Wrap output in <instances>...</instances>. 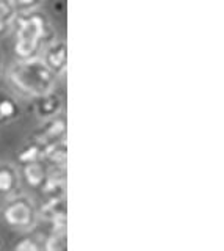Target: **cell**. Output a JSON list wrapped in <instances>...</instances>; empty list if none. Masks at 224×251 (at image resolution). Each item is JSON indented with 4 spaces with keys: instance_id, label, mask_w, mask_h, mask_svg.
Instances as JSON below:
<instances>
[{
    "instance_id": "1",
    "label": "cell",
    "mask_w": 224,
    "mask_h": 251,
    "mask_svg": "<svg viewBox=\"0 0 224 251\" xmlns=\"http://www.w3.org/2000/svg\"><path fill=\"white\" fill-rule=\"evenodd\" d=\"M14 55L19 60L35 58L47 30V21L35 11H22L14 18Z\"/></svg>"
},
{
    "instance_id": "2",
    "label": "cell",
    "mask_w": 224,
    "mask_h": 251,
    "mask_svg": "<svg viewBox=\"0 0 224 251\" xmlns=\"http://www.w3.org/2000/svg\"><path fill=\"white\" fill-rule=\"evenodd\" d=\"M10 82L16 90L40 98L52 91L55 85V74L45 66L44 61L28 58L10 69Z\"/></svg>"
},
{
    "instance_id": "3",
    "label": "cell",
    "mask_w": 224,
    "mask_h": 251,
    "mask_svg": "<svg viewBox=\"0 0 224 251\" xmlns=\"http://www.w3.org/2000/svg\"><path fill=\"white\" fill-rule=\"evenodd\" d=\"M2 217L5 223L11 227L28 229V227H33L36 222V210L27 198H16L3 207Z\"/></svg>"
},
{
    "instance_id": "4",
    "label": "cell",
    "mask_w": 224,
    "mask_h": 251,
    "mask_svg": "<svg viewBox=\"0 0 224 251\" xmlns=\"http://www.w3.org/2000/svg\"><path fill=\"white\" fill-rule=\"evenodd\" d=\"M65 135H66V118L65 115L57 113L40 130V133L36 135V140L41 141L44 146H49L52 143H55V141L65 140Z\"/></svg>"
},
{
    "instance_id": "5",
    "label": "cell",
    "mask_w": 224,
    "mask_h": 251,
    "mask_svg": "<svg viewBox=\"0 0 224 251\" xmlns=\"http://www.w3.org/2000/svg\"><path fill=\"white\" fill-rule=\"evenodd\" d=\"M45 66H47L53 74H61L67 66V46L65 41H55L47 47L44 52Z\"/></svg>"
},
{
    "instance_id": "6",
    "label": "cell",
    "mask_w": 224,
    "mask_h": 251,
    "mask_svg": "<svg viewBox=\"0 0 224 251\" xmlns=\"http://www.w3.org/2000/svg\"><path fill=\"white\" fill-rule=\"evenodd\" d=\"M47 173H49L47 167H45L43 159L22 163L21 175L24 177L25 184L32 188H41L45 182V179H47Z\"/></svg>"
},
{
    "instance_id": "7",
    "label": "cell",
    "mask_w": 224,
    "mask_h": 251,
    "mask_svg": "<svg viewBox=\"0 0 224 251\" xmlns=\"http://www.w3.org/2000/svg\"><path fill=\"white\" fill-rule=\"evenodd\" d=\"M60 110H61V99L58 94H53L52 91L40 96V99L36 102V112L41 118H52L57 113H60Z\"/></svg>"
},
{
    "instance_id": "8",
    "label": "cell",
    "mask_w": 224,
    "mask_h": 251,
    "mask_svg": "<svg viewBox=\"0 0 224 251\" xmlns=\"http://www.w3.org/2000/svg\"><path fill=\"white\" fill-rule=\"evenodd\" d=\"M44 159L53 163L55 167H65L67 160V148H66L65 140H60L49 146H45Z\"/></svg>"
},
{
    "instance_id": "9",
    "label": "cell",
    "mask_w": 224,
    "mask_h": 251,
    "mask_svg": "<svg viewBox=\"0 0 224 251\" xmlns=\"http://www.w3.org/2000/svg\"><path fill=\"white\" fill-rule=\"evenodd\" d=\"M44 152H45V146L38 141L36 138L32 140L30 143H27L24 148L21 149L18 154V160L21 163H27V162H33V160H44Z\"/></svg>"
},
{
    "instance_id": "10",
    "label": "cell",
    "mask_w": 224,
    "mask_h": 251,
    "mask_svg": "<svg viewBox=\"0 0 224 251\" xmlns=\"http://www.w3.org/2000/svg\"><path fill=\"white\" fill-rule=\"evenodd\" d=\"M18 10L13 0H0V36L8 31L10 25L14 22Z\"/></svg>"
},
{
    "instance_id": "11",
    "label": "cell",
    "mask_w": 224,
    "mask_h": 251,
    "mask_svg": "<svg viewBox=\"0 0 224 251\" xmlns=\"http://www.w3.org/2000/svg\"><path fill=\"white\" fill-rule=\"evenodd\" d=\"M18 187V175L10 165H0V195H8Z\"/></svg>"
},
{
    "instance_id": "12",
    "label": "cell",
    "mask_w": 224,
    "mask_h": 251,
    "mask_svg": "<svg viewBox=\"0 0 224 251\" xmlns=\"http://www.w3.org/2000/svg\"><path fill=\"white\" fill-rule=\"evenodd\" d=\"M19 115V107L11 98L0 99V123H8Z\"/></svg>"
},
{
    "instance_id": "13",
    "label": "cell",
    "mask_w": 224,
    "mask_h": 251,
    "mask_svg": "<svg viewBox=\"0 0 224 251\" xmlns=\"http://www.w3.org/2000/svg\"><path fill=\"white\" fill-rule=\"evenodd\" d=\"M66 247H67V243L65 239V232H55L47 239L44 248L49 251H60V250H66Z\"/></svg>"
},
{
    "instance_id": "14",
    "label": "cell",
    "mask_w": 224,
    "mask_h": 251,
    "mask_svg": "<svg viewBox=\"0 0 224 251\" xmlns=\"http://www.w3.org/2000/svg\"><path fill=\"white\" fill-rule=\"evenodd\" d=\"M14 250L16 251H40L41 245L38 242H35L33 239H22L21 242H18L14 245Z\"/></svg>"
},
{
    "instance_id": "15",
    "label": "cell",
    "mask_w": 224,
    "mask_h": 251,
    "mask_svg": "<svg viewBox=\"0 0 224 251\" xmlns=\"http://www.w3.org/2000/svg\"><path fill=\"white\" fill-rule=\"evenodd\" d=\"M14 6H16L18 11H30L33 10V8H36L38 5L41 3V0H13Z\"/></svg>"
}]
</instances>
